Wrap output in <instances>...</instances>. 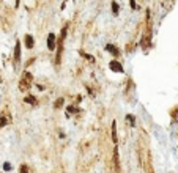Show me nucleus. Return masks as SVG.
I'll return each instance as SVG.
<instances>
[{"instance_id":"1","label":"nucleus","mask_w":178,"mask_h":173,"mask_svg":"<svg viewBox=\"0 0 178 173\" xmlns=\"http://www.w3.org/2000/svg\"><path fill=\"white\" fill-rule=\"evenodd\" d=\"M65 38H66V27L62 28V32H60V38L57 39V41H58V43H57V57H55V63H57V65H60V61H62V54H63V43H65Z\"/></svg>"},{"instance_id":"2","label":"nucleus","mask_w":178,"mask_h":173,"mask_svg":"<svg viewBox=\"0 0 178 173\" xmlns=\"http://www.w3.org/2000/svg\"><path fill=\"white\" fill-rule=\"evenodd\" d=\"M32 74L30 72H24L22 74V79H21V82H19V90L21 91H27L28 88H30V85H32Z\"/></svg>"},{"instance_id":"3","label":"nucleus","mask_w":178,"mask_h":173,"mask_svg":"<svg viewBox=\"0 0 178 173\" xmlns=\"http://www.w3.org/2000/svg\"><path fill=\"white\" fill-rule=\"evenodd\" d=\"M114 165H115V172L120 173V156H118V146L117 145L114 148Z\"/></svg>"},{"instance_id":"4","label":"nucleus","mask_w":178,"mask_h":173,"mask_svg":"<svg viewBox=\"0 0 178 173\" xmlns=\"http://www.w3.org/2000/svg\"><path fill=\"white\" fill-rule=\"evenodd\" d=\"M55 46H57L55 35H54V33H49V35H47V47H49L50 50H54V49H55Z\"/></svg>"},{"instance_id":"5","label":"nucleus","mask_w":178,"mask_h":173,"mask_svg":"<svg viewBox=\"0 0 178 173\" xmlns=\"http://www.w3.org/2000/svg\"><path fill=\"white\" fill-rule=\"evenodd\" d=\"M109 68H110L114 72H123V66H121L117 60H112V61L109 63Z\"/></svg>"},{"instance_id":"6","label":"nucleus","mask_w":178,"mask_h":173,"mask_svg":"<svg viewBox=\"0 0 178 173\" xmlns=\"http://www.w3.org/2000/svg\"><path fill=\"white\" fill-rule=\"evenodd\" d=\"M106 50H109V54H112L114 57H118V55H120V50H118V47H117V46L107 44V46H106Z\"/></svg>"},{"instance_id":"7","label":"nucleus","mask_w":178,"mask_h":173,"mask_svg":"<svg viewBox=\"0 0 178 173\" xmlns=\"http://www.w3.org/2000/svg\"><path fill=\"white\" fill-rule=\"evenodd\" d=\"M19 60H21V43L17 41L14 47V63H19Z\"/></svg>"},{"instance_id":"8","label":"nucleus","mask_w":178,"mask_h":173,"mask_svg":"<svg viewBox=\"0 0 178 173\" xmlns=\"http://www.w3.org/2000/svg\"><path fill=\"white\" fill-rule=\"evenodd\" d=\"M112 142H114V145H117V142H118V137H117V121L115 120L112 121Z\"/></svg>"},{"instance_id":"9","label":"nucleus","mask_w":178,"mask_h":173,"mask_svg":"<svg viewBox=\"0 0 178 173\" xmlns=\"http://www.w3.org/2000/svg\"><path fill=\"white\" fill-rule=\"evenodd\" d=\"M33 44H35V43H33V36H32V35H25V47H27V49H32Z\"/></svg>"},{"instance_id":"10","label":"nucleus","mask_w":178,"mask_h":173,"mask_svg":"<svg viewBox=\"0 0 178 173\" xmlns=\"http://www.w3.org/2000/svg\"><path fill=\"white\" fill-rule=\"evenodd\" d=\"M24 102H27V104H30V106H36V104H38V102H36V99H35V96H32V95L25 96Z\"/></svg>"},{"instance_id":"11","label":"nucleus","mask_w":178,"mask_h":173,"mask_svg":"<svg viewBox=\"0 0 178 173\" xmlns=\"http://www.w3.org/2000/svg\"><path fill=\"white\" fill-rule=\"evenodd\" d=\"M118 11H120V6H118V3H117V2H112V13L117 16V14H118Z\"/></svg>"},{"instance_id":"12","label":"nucleus","mask_w":178,"mask_h":173,"mask_svg":"<svg viewBox=\"0 0 178 173\" xmlns=\"http://www.w3.org/2000/svg\"><path fill=\"white\" fill-rule=\"evenodd\" d=\"M63 102H65V99H63V98H58L57 102H55V109H60V107L63 106Z\"/></svg>"},{"instance_id":"13","label":"nucleus","mask_w":178,"mask_h":173,"mask_svg":"<svg viewBox=\"0 0 178 173\" xmlns=\"http://www.w3.org/2000/svg\"><path fill=\"white\" fill-rule=\"evenodd\" d=\"M80 55H82V57H85V58H87V60H90V61H95V58H93L91 55H88V54H85V52H82V50H80Z\"/></svg>"},{"instance_id":"14","label":"nucleus","mask_w":178,"mask_h":173,"mask_svg":"<svg viewBox=\"0 0 178 173\" xmlns=\"http://www.w3.org/2000/svg\"><path fill=\"white\" fill-rule=\"evenodd\" d=\"M11 169H13V167H11L9 162H5V164H3V170H5V172H9Z\"/></svg>"},{"instance_id":"15","label":"nucleus","mask_w":178,"mask_h":173,"mask_svg":"<svg viewBox=\"0 0 178 173\" xmlns=\"http://www.w3.org/2000/svg\"><path fill=\"white\" fill-rule=\"evenodd\" d=\"M126 120L129 121L131 126H134V117H133V115H126Z\"/></svg>"},{"instance_id":"16","label":"nucleus","mask_w":178,"mask_h":173,"mask_svg":"<svg viewBox=\"0 0 178 173\" xmlns=\"http://www.w3.org/2000/svg\"><path fill=\"white\" fill-rule=\"evenodd\" d=\"M21 173H28V169H27V165L24 164V165H21Z\"/></svg>"},{"instance_id":"17","label":"nucleus","mask_w":178,"mask_h":173,"mask_svg":"<svg viewBox=\"0 0 178 173\" xmlns=\"http://www.w3.org/2000/svg\"><path fill=\"white\" fill-rule=\"evenodd\" d=\"M129 5H131V8H133V9H136V8H137V5H136V0H129Z\"/></svg>"},{"instance_id":"18","label":"nucleus","mask_w":178,"mask_h":173,"mask_svg":"<svg viewBox=\"0 0 178 173\" xmlns=\"http://www.w3.org/2000/svg\"><path fill=\"white\" fill-rule=\"evenodd\" d=\"M76 110H77V109H76L74 106H71V107H68V112H76Z\"/></svg>"},{"instance_id":"19","label":"nucleus","mask_w":178,"mask_h":173,"mask_svg":"<svg viewBox=\"0 0 178 173\" xmlns=\"http://www.w3.org/2000/svg\"><path fill=\"white\" fill-rule=\"evenodd\" d=\"M6 121H8V120H6V118H2V121H0V128H2V126H3V124H6Z\"/></svg>"},{"instance_id":"20","label":"nucleus","mask_w":178,"mask_h":173,"mask_svg":"<svg viewBox=\"0 0 178 173\" xmlns=\"http://www.w3.org/2000/svg\"><path fill=\"white\" fill-rule=\"evenodd\" d=\"M19 2H21V0H16V6H19Z\"/></svg>"}]
</instances>
